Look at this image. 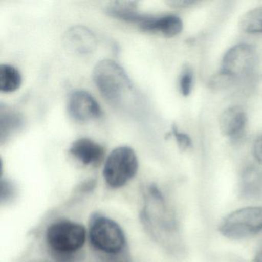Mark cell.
I'll use <instances>...</instances> for the list:
<instances>
[{"label": "cell", "mask_w": 262, "mask_h": 262, "mask_svg": "<svg viewBox=\"0 0 262 262\" xmlns=\"http://www.w3.org/2000/svg\"><path fill=\"white\" fill-rule=\"evenodd\" d=\"M85 238V227L69 221L56 222L47 231V244L56 262L78 261Z\"/></svg>", "instance_id": "1"}, {"label": "cell", "mask_w": 262, "mask_h": 262, "mask_svg": "<svg viewBox=\"0 0 262 262\" xmlns=\"http://www.w3.org/2000/svg\"><path fill=\"white\" fill-rule=\"evenodd\" d=\"M93 79L101 94L112 104H119L133 90L128 74L119 64L111 59L99 61L93 70Z\"/></svg>", "instance_id": "2"}, {"label": "cell", "mask_w": 262, "mask_h": 262, "mask_svg": "<svg viewBox=\"0 0 262 262\" xmlns=\"http://www.w3.org/2000/svg\"><path fill=\"white\" fill-rule=\"evenodd\" d=\"M89 234L93 246L110 256L119 255L125 248V237L122 228L113 219L102 214H93Z\"/></svg>", "instance_id": "3"}, {"label": "cell", "mask_w": 262, "mask_h": 262, "mask_svg": "<svg viewBox=\"0 0 262 262\" xmlns=\"http://www.w3.org/2000/svg\"><path fill=\"white\" fill-rule=\"evenodd\" d=\"M139 161L136 152L128 146L115 148L105 161L103 176L108 186L119 188L136 176Z\"/></svg>", "instance_id": "4"}, {"label": "cell", "mask_w": 262, "mask_h": 262, "mask_svg": "<svg viewBox=\"0 0 262 262\" xmlns=\"http://www.w3.org/2000/svg\"><path fill=\"white\" fill-rule=\"evenodd\" d=\"M222 235L233 240L245 238L262 231V208L247 207L230 213L219 228Z\"/></svg>", "instance_id": "5"}, {"label": "cell", "mask_w": 262, "mask_h": 262, "mask_svg": "<svg viewBox=\"0 0 262 262\" xmlns=\"http://www.w3.org/2000/svg\"><path fill=\"white\" fill-rule=\"evenodd\" d=\"M255 61V50L252 46L242 43L230 49L224 56L222 70L214 83L223 86L248 74Z\"/></svg>", "instance_id": "6"}, {"label": "cell", "mask_w": 262, "mask_h": 262, "mask_svg": "<svg viewBox=\"0 0 262 262\" xmlns=\"http://www.w3.org/2000/svg\"><path fill=\"white\" fill-rule=\"evenodd\" d=\"M67 110L75 120L87 122L98 119L102 115V110L97 101L88 92L76 90L69 96Z\"/></svg>", "instance_id": "7"}, {"label": "cell", "mask_w": 262, "mask_h": 262, "mask_svg": "<svg viewBox=\"0 0 262 262\" xmlns=\"http://www.w3.org/2000/svg\"><path fill=\"white\" fill-rule=\"evenodd\" d=\"M64 43L73 53L86 55L96 50L97 41L93 32L87 27L75 26L65 33Z\"/></svg>", "instance_id": "8"}, {"label": "cell", "mask_w": 262, "mask_h": 262, "mask_svg": "<svg viewBox=\"0 0 262 262\" xmlns=\"http://www.w3.org/2000/svg\"><path fill=\"white\" fill-rule=\"evenodd\" d=\"M70 152L84 165H95L103 159L105 149L92 139L81 138L72 144Z\"/></svg>", "instance_id": "9"}, {"label": "cell", "mask_w": 262, "mask_h": 262, "mask_svg": "<svg viewBox=\"0 0 262 262\" xmlns=\"http://www.w3.org/2000/svg\"><path fill=\"white\" fill-rule=\"evenodd\" d=\"M141 30L153 33H159L166 37H173L182 32L183 24L180 18L174 15L162 16H150L140 25Z\"/></svg>", "instance_id": "10"}, {"label": "cell", "mask_w": 262, "mask_h": 262, "mask_svg": "<svg viewBox=\"0 0 262 262\" xmlns=\"http://www.w3.org/2000/svg\"><path fill=\"white\" fill-rule=\"evenodd\" d=\"M137 1H115L105 8L107 14L112 17L139 25L146 21L151 15L138 13Z\"/></svg>", "instance_id": "11"}, {"label": "cell", "mask_w": 262, "mask_h": 262, "mask_svg": "<svg viewBox=\"0 0 262 262\" xmlns=\"http://www.w3.org/2000/svg\"><path fill=\"white\" fill-rule=\"evenodd\" d=\"M246 114L240 106H233L223 112L219 119L221 131L228 137L238 136L246 125Z\"/></svg>", "instance_id": "12"}, {"label": "cell", "mask_w": 262, "mask_h": 262, "mask_svg": "<svg viewBox=\"0 0 262 262\" xmlns=\"http://www.w3.org/2000/svg\"><path fill=\"white\" fill-rule=\"evenodd\" d=\"M22 76L16 67L8 64L0 66V91L13 93L20 87Z\"/></svg>", "instance_id": "13"}, {"label": "cell", "mask_w": 262, "mask_h": 262, "mask_svg": "<svg viewBox=\"0 0 262 262\" xmlns=\"http://www.w3.org/2000/svg\"><path fill=\"white\" fill-rule=\"evenodd\" d=\"M239 26L245 33H262V7L245 13L241 19Z\"/></svg>", "instance_id": "14"}, {"label": "cell", "mask_w": 262, "mask_h": 262, "mask_svg": "<svg viewBox=\"0 0 262 262\" xmlns=\"http://www.w3.org/2000/svg\"><path fill=\"white\" fill-rule=\"evenodd\" d=\"M23 124L22 117L17 113L7 112L1 115V141L7 139L12 133L20 128Z\"/></svg>", "instance_id": "15"}, {"label": "cell", "mask_w": 262, "mask_h": 262, "mask_svg": "<svg viewBox=\"0 0 262 262\" xmlns=\"http://www.w3.org/2000/svg\"><path fill=\"white\" fill-rule=\"evenodd\" d=\"M194 73L190 67H186L183 69L179 79V86L181 93L183 96H187L191 93L193 87Z\"/></svg>", "instance_id": "16"}, {"label": "cell", "mask_w": 262, "mask_h": 262, "mask_svg": "<svg viewBox=\"0 0 262 262\" xmlns=\"http://www.w3.org/2000/svg\"><path fill=\"white\" fill-rule=\"evenodd\" d=\"M172 133L181 149L186 150L191 146V140L189 136L185 133H180L176 125L172 127Z\"/></svg>", "instance_id": "17"}, {"label": "cell", "mask_w": 262, "mask_h": 262, "mask_svg": "<svg viewBox=\"0 0 262 262\" xmlns=\"http://www.w3.org/2000/svg\"><path fill=\"white\" fill-rule=\"evenodd\" d=\"M15 194V188L13 184L9 181L2 180L1 182V200L4 202L11 199Z\"/></svg>", "instance_id": "18"}, {"label": "cell", "mask_w": 262, "mask_h": 262, "mask_svg": "<svg viewBox=\"0 0 262 262\" xmlns=\"http://www.w3.org/2000/svg\"><path fill=\"white\" fill-rule=\"evenodd\" d=\"M253 153H254V156L256 160L260 163H262V136H259L254 141Z\"/></svg>", "instance_id": "19"}, {"label": "cell", "mask_w": 262, "mask_h": 262, "mask_svg": "<svg viewBox=\"0 0 262 262\" xmlns=\"http://www.w3.org/2000/svg\"><path fill=\"white\" fill-rule=\"evenodd\" d=\"M167 4L173 7H187L194 4L191 0H170Z\"/></svg>", "instance_id": "20"}, {"label": "cell", "mask_w": 262, "mask_h": 262, "mask_svg": "<svg viewBox=\"0 0 262 262\" xmlns=\"http://www.w3.org/2000/svg\"><path fill=\"white\" fill-rule=\"evenodd\" d=\"M116 256L118 255L112 256V257L102 262H128V260H126V259L122 258V257H116Z\"/></svg>", "instance_id": "21"}, {"label": "cell", "mask_w": 262, "mask_h": 262, "mask_svg": "<svg viewBox=\"0 0 262 262\" xmlns=\"http://www.w3.org/2000/svg\"><path fill=\"white\" fill-rule=\"evenodd\" d=\"M252 262H262V251L259 253L258 254H257V256L254 257Z\"/></svg>", "instance_id": "22"}, {"label": "cell", "mask_w": 262, "mask_h": 262, "mask_svg": "<svg viewBox=\"0 0 262 262\" xmlns=\"http://www.w3.org/2000/svg\"><path fill=\"white\" fill-rule=\"evenodd\" d=\"M28 262H50L48 261V260H30V261Z\"/></svg>", "instance_id": "23"}]
</instances>
